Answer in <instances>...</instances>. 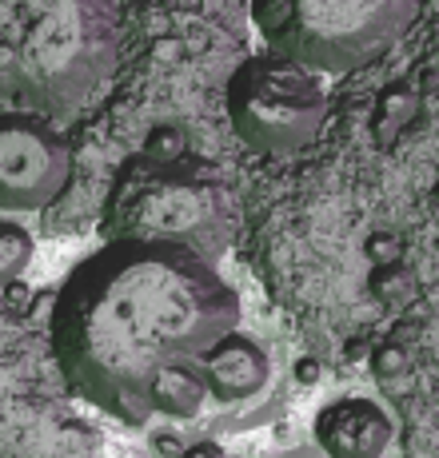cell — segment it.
<instances>
[{
  "mask_svg": "<svg viewBox=\"0 0 439 458\" xmlns=\"http://www.w3.org/2000/svg\"><path fill=\"white\" fill-rule=\"evenodd\" d=\"M240 323V295L216 263L180 243L104 240L68 271L48 319L68 386L104 415L144 422L148 386Z\"/></svg>",
  "mask_w": 439,
  "mask_h": 458,
  "instance_id": "cell-1",
  "label": "cell"
},
{
  "mask_svg": "<svg viewBox=\"0 0 439 458\" xmlns=\"http://www.w3.org/2000/svg\"><path fill=\"white\" fill-rule=\"evenodd\" d=\"M120 56V0H0V112L68 116Z\"/></svg>",
  "mask_w": 439,
  "mask_h": 458,
  "instance_id": "cell-2",
  "label": "cell"
},
{
  "mask_svg": "<svg viewBox=\"0 0 439 458\" xmlns=\"http://www.w3.org/2000/svg\"><path fill=\"white\" fill-rule=\"evenodd\" d=\"M232 196L196 156L148 160L128 156L104 199V240H160L216 259L232 240Z\"/></svg>",
  "mask_w": 439,
  "mask_h": 458,
  "instance_id": "cell-3",
  "label": "cell"
},
{
  "mask_svg": "<svg viewBox=\"0 0 439 458\" xmlns=\"http://www.w3.org/2000/svg\"><path fill=\"white\" fill-rule=\"evenodd\" d=\"M419 0H252L268 52L307 72H351L416 24Z\"/></svg>",
  "mask_w": 439,
  "mask_h": 458,
  "instance_id": "cell-4",
  "label": "cell"
},
{
  "mask_svg": "<svg viewBox=\"0 0 439 458\" xmlns=\"http://www.w3.org/2000/svg\"><path fill=\"white\" fill-rule=\"evenodd\" d=\"M224 112L244 148L280 156L312 144L323 124L328 100H323L315 72L276 52H260L228 76Z\"/></svg>",
  "mask_w": 439,
  "mask_h": 458,
  "instance_id": "cell-5",
  "label": "cell"
},
{
  "mask_svg": "<svg viewBox=\"0 0 439 458\" xmlns=\"http://www.w3.org/2000/svg\"><path fill=\"white\" fill-rule=\"evenodd\" d=\"M73 175L68 140L37 112H0V211H40Z\"/></svg>",
  "mask_w": 439,
  "mask_h": 458,
  "instance_id": "cell-6",
  "label": "cell"
},
{
  "mask_svg": "<svg viewBox=\"0 0 439 458\" xmlns=\"http://www.w3.org/2000/svg\"><path fill=\"white\" fill-rule=\"evenodd\" d=\"M315 443L328 458H383L392 419L372 399H336L315 415Z\"/></svg>",
  "mask_w": 439,
  "mask_h": 458,
  "instance_id": "cell-7",
  "label": "cell"
},
{
  "mask_svg": "<svg viewBox=\"0 0 439 458\" xmlns=\"http://www.w3.org/2000/svg\"><path fill=\"white\" fill-rule=\"evenodd\" d=\"M200 375H204V386H208V399L216 403H244L252 394L263 391L271 375V363L263 355V347L252 335H240V331H228L220 335L212 347L196 359Z\"/></svg>",
  "mask_w": 439,
  "mask_h": 458,
  "instance_id": "cell-8",
  "label": "cell"
},
{
  "mask_svg": "<svg viewBox=\"0 0 439 458\" xmlns=\"http://www.w3.org/2000/svg\"><path fill=\"white\" fill-rule=\"evenodd\" d=\"M208 399L204 375H200L196 359L192 363H172L148 386V411L152 415H168V419H196L200 407Z\"/></svg>",
  "mask_w": 439,
  "mask_h": 458,
  "instance_id": "cell-9",
  "label": "cell"
},
{
  "mask_svg": "<svg viewBox=\"0 0 439 458\" xmlns=\"http://www.w3.org/2000/svg\"><path fill=\"white\" fill-rule=\"evenodd\" d=\"M32 259V235L13 219H0V292L24 276Z\"/></svg>",
  "mask_w": 439,
  "mask_h": 458,
  "instance_id": "cell-10",
  "label": "cell"
},
{
  "mask_svg": "<svg viewBox=\"0 0 439 458\" xmlns=\"http://www.w3.org/2000/svg\"><path fill=\"white\" fill-rule=\"evenodd\" d=\"M140 152H144L148 160H176V156L188 152V136H184L176 124H160V128L148 131V140H144Z\"/></svg>",
  "mask_w": 439,
  "mask_h": 458,
  "instance_id": "cell-11",
  "label": "cell"
},
{
  "mask_svg": "<svg viewBox=\"0 0 439 458\" xmlns=\"http://www.w3.org/2000/svg\"><path fill=\"white\" fill-rule=\"evenodd\" d=\"M176 458H224V454H220L216 443H196V446H188V451H180Z\"/></svg>",
  "mask_w": 439,
  "mask_h": 458,
  "instance_id": "cell-12",
  "label": "cell"
}]
</instances>
